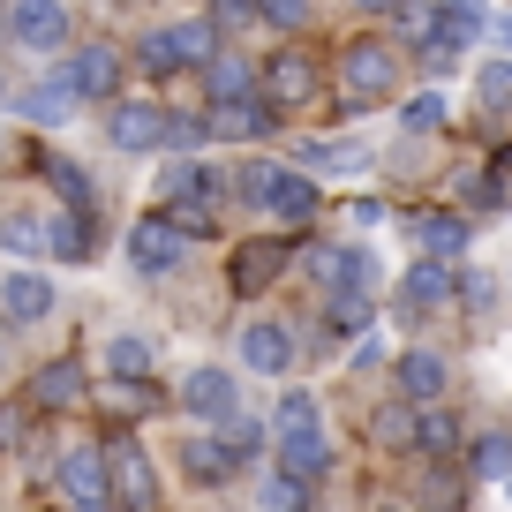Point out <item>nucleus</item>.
<instances>
[{"mask_svg": "<svg viewBox=\"0 0 512 512\" xmlns=\"http://www.w3.org/2000/svg\"><path fill=\"white\" fill-rule=\"evenodd\" d=\"M76 106H83V91H76V76H68V68H53L38 91H23V113H31V121H53V128H61Z\"/></svg>", "mask_w": 512, "mask_h": 512, "instance_id": "5701e85b", "label": "nucleus"}, {"mask_svg": "<svg viewBox=\"0 0 512 512\" xmlns=\"http://www.w3.org/2000/svg\"><path fill=\"white\" fill-rule=\"evenodd\" d=\"M38 174H46L53 189L68 196V204H91V181H83V166H68V159H38Z\"/></svg>", "mask_w": 512, "mask_h": 512, "instance_id": "4c0bfd02", "label": "nucleus"}, {"mask_svg": "<svg viewBox=\"0 0 512 512\" xmlns=\"http://www.w3.org/2000/svg\"><path fill=\"white\" fill-rule=\"evenodd\" d=\"M272 211L279 226H294V234H302V226H317V211H324V196H317V181L309 174H279V189H272Z\"/></svg>", "mask_w": 512, "mask_h": 512, "instance_id": "6ab92c4d", "label": "nucleus"}, {"mask_svg": "<svg viewBox=\"0 0 512 512\" xmlns=\"http://www.w3.org/2000/svg\"><path fill=\"white\" fill-rule=\"evenodd\" d=\"M279 174H287V166H272V159H249V166H241V181H234V189L249 196L256 211H264V204H272V189H279Z\"/></svg>", "mask_w": 512, "mask_h": 512, "instance_id": "f704fd0d", "label": "nucleus"}, {"mask_svg": "<svg viewBox=\"0 0 512 512\" xmlns=\"http://www.w3.org/2000/svg\"><path fill=\"white\" fill-rule=\"evenodd\" d=\"M0 249L8 256H38V249H53V226L38 219V211H8V219H0Z\"/></svg>", "mask_w": 512, "mask_h": 512, "instance_id": "a878e982", "label": "nucleus"}, {"mask_svg": "<svg viewBox=\"0 0 512 512\" xmlns=\"http://www.w3.org/2000/svg\"><path fill=\"white\" fill-rule=\"evenodd\" d=\"M264 512H309V482H302V475H287V467H279V475L264 482Z\"/></svg>", "mask_w": 512, "mask_h": 512, "instance_id": "473e14b6", "label": "nucleus"}, {"mask_svg": "<svg viewBox=\"0 0 512 512\" xmlns=\"http://www.w3.org/2000/svg\"><path fill=\"white\" fill-rule=\"evenodd\" d=\"M181 241H189V234H181L174 219H136V226H128V264H136L144 279H174Z\"/></svg>", "mask_w": 512, "mask_h": 512, "instance_id": "20e7f679", "label": "nucleus"}, {"mask_svg": "<svg viewBox=\"0 0 512 512\" xmlns=\"http://www.w3.org/2000/svg\"><path fill=\"white\" fill-rule=\"evenodd\" d=\"M204 136H211V121H189V113H181V121H166V144H174V151H196Z\"/></svg>", "mask_w": 512, "mask_h": 512, "instance_id": "49530a36", "label": "nucleus"}, {"mask_svg": "<svg viewBox=\"0 0 512 512\" xmlns=\"http://www.w3.org/2000/svg\"><path fill=\"white\" fill-rule=\"evenodd\" d=\"M76 400H83V362L76 354H61L53 369L31 377V407H46V415H61V407H76Z\"/></svg>", "mask_w": 512, "mask_h": 512, "instance_id": "aec40b11", "label": "nucleus"}, {"mask_svg": "<svg viewBox=\"0 0 512 512\" xmlns=\"http://www.w3.org/2000/svg\"><path fill=\"white\" fill-rule=\"evenodd\" d=\"M445 294H460V272H452V256H415V264H407V279H400L407 317H415V309H437Z\"/></svg>", "mask_w": 512, "mask_h": 512, "instance_id": "f8f14e48", "label": "nucleus"}, {"mask_svg": "<svg viewBox=\"0 0 512 512\" xmlns=\"http://www.w3.org/2000/svg\"><path fill=\"white\" fill-rule=\"evenodd\" d=\"M497 38H505V46H512V16H505V23H497Z\"/></svg>", "mask_w": 512, "mask_h": 512, "instance_id": "603ef678", "label": "nucleus"}, {"mask_svg": "<svg viewBox=\"0 0 512 512\" xmlns=\"http://www.w3.org/2000/svg\"><path fill=\"white\" fill-rule=\"evenodd\" d=\"M166 219H174L181 234H211V226H219V211H211V204H166Z\"/></svg>", "mask_w": 512, "mask_h": 512, "instance_id": "c03bdc74", "label": "nucleus"}, {"mask_svg": "<svg viewBox=\"0 0 512 512\" xmlns=\"http://www.w3.org/2000/svg\"><path fill=\"white\" fill-rule=\"evenodd\" d=\"M437 121H445V98H437V91H415V98L400 106V128H407V136H430Z\"/></svg>", "mask_w": 512, "mask_h": 512, "instance_id": "c9c22d12", "label": "nucleus"}, {"mask_svg": "<svg viewBox=\"0 0 512 512\" xmlns=\"http://www.w3.org/2000/svg\"><path fill=\"white\" fill-rule=\"evenodd\" d=\"M181 407L204 415V422H226V415H241V392H234L226 369H189V377H181Z\"/></svg>", "mask_w": 512, "mask_h": 512, "instance_id": "ddd939ff", "label": "nucleus"}, {"mask_svg": "<svg viewBox=\"0 0 512 512\" xmlns=\"http://www.w3.org/2000/svg\"><path fill=\"white\" fill-rule=\"evenodd\" d=\"M61 490L76 497V505L98 512V505L113 497V460H106L98 445H68V452H61Z\"/></svg>", "mask_w": 512, "mask_h": 512, "instance_id": "0eeeda50", "label": "nucleus"}, {"mask_svg": "<svg viewBox=\"0 0 512 512\" xmlns=\"http://www.w3.org/2000/svg\"><path fill=\"white\" fill-rule=\"evenodd\" d=\"M256 16H264V0H211V23H219V38H241Z\"/></svg>", "mask_w": 512, "mask_h": 512, "instance_id": "e433bc0d", "label": "nucleus"}, {"mask_svg": "<svg viewBox=\"0 0 512 512\" xmlns=\"http://www.w3.org/2000/svg\"><path fill=\"white\" fill-rule=\"evenodd\" d=\"M392 83H400V53L377 46V38H347V53H339V106L369 113L392 98Z\"/></svg>", "mask_w": 512, "mask_h": 512, "instance_id": "f257e3e1", "label": "nucleus"}, {"mask_svg": "<svg viewBox=\"0 0 512 512\" xmlns=\"http://www.w3.org/2000/svg\"><path fill=\"white\" fill-rule=\"evenodd\" d=\"M475 91H482V106H512V61H490V68H482V76H475Z\"/></svg>", "mask_w": 512, "mask_h": 512, "instance_id": "79ce46f5", "label": "nucleus"}, {"mask_svg": "<svg viewBox=\"0 0 512 512\" xmlns=\"http://www.w3.org/2000/svg\"><path fill=\"white\" fill-rule=\"evenodd\" d=\"M362 16H407V0H354Z\"/></svg>", "mask_w": 512, "mask_h": 512, "instance_id": "3c124183", "label": "nucleus"}, {"mask_svg": "<svg viewBox=\"0 0 512 512\" xmlns=\"http://www.w3.org/2000/svg\"><path fill=\"white\" fill-rule=\"evenodd\" d=\"M362 324H369V294H362V287H339V294H332V332L354 339Z\"/></svg>", "mask_w": 512, "mask_h": 512, "instance_id": "72a5a7b5", "label": "nucleus"}, {"mask_svg": "<svg viewBox=\"0 0 512 512\" xmlns=\"http://www.w3.org/2000/svg\"><path fill=\"white\" fill-rule=\"evenodd\" d=\"M279 430H317V392H287L279 400Z\"/></svg>", "mask_w": 512, "mask_h": 512, "instance_id": "37998d69", "label": "nucleus"}, {"mask_svg": "<svg viewBox=\"0 0 512 512\" xmlns=\"http://www.w3.org/2000/svg\"><path fill=\"white\" fill-rule=\"evenodd\" d=\"M181 460H189V475H196V482H226L234 452H226L219 437H189V445H181Z\"/></svg>", "mask_w": 512, "mask_h": 512, "instance_id": "c756f323", "label": "nucleus"}, {"mask_svg": "<svg viewBox=\"0 0 512 512\" xmlns=\"http://www.w3.org/2000/svg\"><path fill=\"white\" fill-rule=\"evenodd\" d=\"M407 234H415L422 256H460L467 249V219H452V211H437V204L407 211Z\"/></svg>", "mask_w": 512, "mask_h": 512, "instance_id": "dca6fc26", "label": "nucleus"}, {"mask_svg": "<svg viewBox=\"0 0 512 512\" xmlns=\"http://www.w3.org/2000/svg\"><path fill=\"white\" fill-rule=\"evenodd\" d=\"M264 98H272L279 113L287 106H309V98H324V68L309 61V53H272V68H264Z\"/></svg>", "mask_w": 512, "mask_h": 512, "instance_id": "39448f33", "label": "nucleus"}, {"mask_svg": "<svg viewBox=\"0 0 512 512\" xmlns=\"http://www.w3.org/2000/svg\"><path fill=\"white\" fill-rule=\"evenodd\" d=\"M339 287H377V256H369V249H347V279H339Z\"/></svg>", "mask_w": 512, "mask_h": 512, "instance_id": "de8ad7c7", "label": "nucleus"}, {"mask_svg": "<svg viewBox=\"0 0 512 512\" xmlns=\"http://www.w3.org/2000/svg\"><path fill=\"white\" fill-rule=\"evenodd\" d=\"M264 23H279V31H302V23H309V0H264Z\"/></svg>", "mask_w": 512, "mask_h": 512, "instance_id": "a18cd8bd", "label": "nucleus"}, {"mask_svg": "<svg viewBox=\"0 0 512 512\" xmlns=\"http://www.w3.org/2000/svg\"><path fill=\"white\" fill-rule=\"evenodd\" d=\"M467 189H475V204H482V211H505V204H512V144H505V151H490L482 181L467 174Z\"/></svg>", "mask_w": 512, "mask_h": 512, "instance_id": "cd10ccee", "label": "nucleus"}, {"mask_svg": "<svg viewBox=\"0 0 512 512\" xmlns=\"http://www.w3.org/2000/svg\"><path fill=\"white\" fill-rule=\"evenodd\" d=\"M482 31H490V8H482V0H437L430 8V46H445V53L475 46Z\"/></svg>", "mask_w": 512, "mask_h": 512, "instance_id": "9b49d317", "label": "nucleus"}, {"mask_svg": "<svg viewBox=\"0 0 512 512\" xmlns=\"http://www.w3.org/2000/svg\"><path fill=\"white\" fill-rule=\"evenodd\" d=\"M98 512H106V505H98Z\"/></svg>", "mask_w": 512, "mask_h": 512, "instance_id": "864d4df0", "label": "nucleus"}, {"mask_svg": "<svg viewBox=\"0 0 512 512\" xmlns=\"http://www.w3.org/2000/svg\"><path fill=\"white\" fill-rule=\"evenodd\" d=\"M0 309H8L16 324L53 317V279L46 272H8V279H0Z\"/></svg>", "mask_w": 512, "mask_h": 512, "instance_id": "a211bd4d", "label": "nucleus"}, {"mask_svg": "<svg viewBox=\"0 0 512 512\" xmlns=\"http://www.w3.org/2000/svg\"><path fill=\"white\" fill-rule=\"evenodd\" d=\"M467 475H475V482H512V437L505 430H482L475 452H467Z\"/></svg>", "mask_w": 512, "mask_h": 512, "instance_id": "393cba45", "label": "nucleus"}, {"mask_svg": "<svg viewBox=\"0 0 512 512\" xmlns=\"http://www.w3.org/2000/svg\"><path fill=\"white\" fill-rule=\"evenodd\" d=\"M106 460H113V490L128 497V512H151V505H159V467H151V452L136 445V437H113Z\"/></svg>", "mask_w": 512, "mask_h": 512, "instance_id": "423d86ee", "label": "nucleus"}, {"mask_svg": "<svg viewBox=\"0 0 512 512\" xmlns=\"http://www.w3.org/2000/svg\"><path fill=\"white\" fill-rule=\"evenodd\" d=\"M219 61V23H166L144 38V68L151 76H181V68H211Z\"/></svg>", "mask_w": 512, "mask_h": 512, "instance_id": "f03ea898", "label": "nucleus"}, {"mask_svg": "<svg viewBox=\"0 0 512 512\" xmlns=\"http://www.w3.org/2000/svg\"><path fill=\"white\" fill-rule=\"evenodd\" d=\"M219 445H226V452H234V460H249V452H256V445H264V430H256V422H249V415H226V422H219Z\"/></svg>", "mask_w": 512, "mask_h": 512, "instance_id": "a19ab883", "label": "nucleus"}, {"mask_svg": "<svg viewBox=\"0 0 512 512\" xmlns=\"http://www.w3.org/2000/svg\"><path fill=\"white\" fill-rule=\"evenodd\" d=\"M106 136H113V151H159L166 144V113L151 106V98H121L113 121H106Z\"/></svg>", "mask_w": 512, "mask_h": 512, "instance_id": "1a4fd4ad", "label": "nucleus"}, {"mask_svg": "<svg viewBox=\"0 0 512 512\" xmlns=\"http://www.w3.org/2000/svg\"><path fill=\"white\" fill-rule=\"evenodd\" d=\"M68 76H76L83 98H113V83H121V61H113V46H83L76 61H68Z\"/></svg>", "mask_w": 512, "mask_h": 512, "instance_id": "b1692460", "label": "nucleus"}, {"mask_svg": "<svg viewBox=\"0 0 512 512\" xmlns=\"http://www.w3.org/2000/svg\"><path fill=\"white\" fill-rule=\"evenodd\" d=\"M415 452H430V460H452V452H460V422H452L445 407H422V415H415Z\"/></svg>", "mask_w": 512, "mask_h": 512, "instance_id": "bb28decb", "label": "nucleus"}, {"mask_svg": "<svg viewBox=\"0 0 512 512\" xmlns=\"http://www.w3.org/2000/svg\"><path fill=\"white\" fill-rule=\"evenodd\" d=\"M53 256H91V204H68L61 219H53Z\"/></svg>", "mask_w": 512, "mask_h": 512, "instance_id": "c85d7f7f", "label": "nucleus"}, {"mask_svg": "<svg viewBox=\"0 0 512 512\" xmlns=\"http://www.w3.org/2000/svg\"><path fill=\"white\" fill-rule=\"evenodd\" d=\"M204 76H211V106H219V98H241V91H249V68H241V53H234V61H211Z\"/></svg>", "mask_w": 512, "mask_h": 512, "instance_id": "ea45409f", "label": "nucleus"}, {"mask_svg": "<svg viewBox=\"0 0 512 512\" xmlns=\"http://www.w3.org/2000/svg\"><path fill=\"white\" fill-rule=\"evenodd\" d=\"M294 264H302L309 279H324V287H339V279H347V249H332V241H309Z\"/></svg>", "mask_w": 512, "mask_h": 512, "instance_id": "2f4dec72", "label": "nucleus"}, {"mask_svg": "<svg viewBox=\"0 0 512 512\" xmlns=\"http://www.w3.org/2000/svg\"><path fill=\"white\" fill-rule=\"evenodd\" d=\"M279 467L302 482H317L324 467H332V437L324 430H279Z\"/></svg>", "mask_w": 512, "mask_h": 512, "instance_id": "412c9836", "label": "nucleus"}, {"mask_svg": "<svg viewBox=\"0 0 512 512\" xmlns=\"http://www.w3.org/2000/svg\"><path fill=\"white\" fill-rule=\"evenodd\" d=\"M294 159H302L309 174H369V166H377V151H369V144H339V136H324V144H302Z\"/></svg>", "mask_w": 512, "mask_h": 512, "instance_id": "4be33fe9", "label": "nucleus"}, {"mask_svg": "<svg viewBox=\"0 0 512 512\" xmlns=\"http://www.w3.org/2000/svg\"><path fill=\"white\" fill-rule=\"evenodd\" d=\"M279 128V106L272 98H256V91H241V98H219L211 106V136H234V144H256V136H272Z\"/></svg>", "mask_w": 512, "mask_h": 512, "instance_id": "6e6552de", "label": "nucleus"}, {"mask_svg": "<svg viewBox=\"0 0 512 512\" xmlns=\"http://www.w3.org/2000/svg\"><path fill=\"white\" fill-rule=\"evenodd\" d=\"M241 362H249L256 377H287L294 369V332L287 324H249V332H241Z\"/></svg>", "mask_w": 512, "mask_h": 512, "instance_id": "2eb2a0df", "label": "nucleus"}, {"mask_svg": "<svg viewBox=\"0 0 512 512\" xmlns=\"http://www.w3.org/2000/svg\"><path fill=\"white\" fill-rule=\"evenodd\" d=\"M106 362H113V377H151V347L136 332H113L106 339Z\"/></svg>", "mask_w": 512, "mask_h": 512, "instance_id": "7c9ffc66", "label": "nucleus"}, {"mask_svg": "<svg viewBox=\"0 0 512 512\" xmlns=\"http://www.w3.org/2000/svg\"><path fill=\"white\" fill-rule=\"evenodd\" d=\"M8 31H16V46L53 53L68 38V8H61V0H16V8H8Z\"/></svg>", "mask_w": 512, "mask_h": 512, "instance_id": "9d476101", "label": "nucleus"}, {"mask_svg": "<svg viewBox=\"0 0 512 512\" xmlns=\"http://www.w3.org/2000/svg\"><path fill=\"white\" fill-rule=\"evenodd\" d=\"M166 204H211L219 211L226 204V174L204 166V159H174L166 166Z\"/></svg>", "mask_w": 512, "mask_h": 512, "instance_id": "4468645a", "label": "nucleus"}, {"mask_svg": "<svg viewBox=\"0 0 512 512\" xmlns=\"http://www.w3.org/2000/svg\"><path fill=\"white\" fill-rule=\"evenodd\" d=\"M279 272H294V241H287V234L234 241V256H226V279H234V294H264Z\"/></svg>", "mask_w": 512, "mask_h": 512, "instance_id": "7ed1b4c3", "label": "nucleus"}, {"mask_svg": "<svg viewBox=\"0 0 512 512\" xmlns=\"http://www.w3.org/2000/svg\"><path fill=\"white\" fill-rule=\"evenodd\" d=\"M16 437H23V415H16V407H0V452L16 445Z\"/></svg>", "mask_w": 512, "mask_h": 512, "instance_id": "8fccbe9b", "label": "nucleus"}, {"mask_svg": "<svg viewBox=\"0 0 512 512\" xmlns=\"http://www.w3.org/2000/svg\"><path fill=\"white\" fill-rule=\"evenodd\" d=\"M106 407H121V415H151V407H159V392H151V377H121Z\"/></svg>", "mask_w": 512, "mask_h": 512, "instance_id": "58836bf2", "label": "nucleus"}, {"mask_svg": "<svg viewBox=\"0 0 512 512\" xmlns=\"http://www.w3.org/2000/svg\"><path fill=\"white\" fill-rule=\"evenodd\" d=\"M377 437H392V445H415V415H400V407H392V415H377Z\"/></svg>", "mask_w": 512, "mask_h": 512, "instance_id": "09e8293b", "label": "nucleus"}, {"mask_svg": "<svg viewBox=\"0 0 512 512\" xmlns=\"http://www.w3.org/2000/svg\"><path fill=\"white\" fill-rule=\"evenodd\" d=\"M445 384H452L445 354H430V347H407V354H400V392H407V400L437 407V400H445Z\"/></svg>", "mask_w": 512, "mask_h": 512, "instance_id": "f3484780", "label": "nucleus"}]
</instances>
